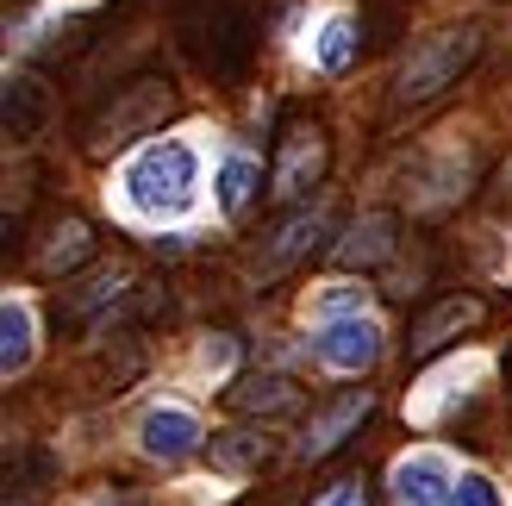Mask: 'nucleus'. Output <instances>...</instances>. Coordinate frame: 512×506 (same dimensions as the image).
<instances>
[{
	"mask_svg": "<svg viewBox=\"0 0 512 506\" xmlns=\"http://www.w3.org/2000/svg\"><path fill=\"white\" fill-rule=\"evenodd\" d=\"M419 182V207H444V200H456L469 188V157H444V163H419L413 169Z\"/></svg>",
	"mask_w": 512,
	"mask_h": 506,
	"instance_id": "20",
	"label": "nucleus"
},
{
	"mask_svg": "<svg viewBox=\"0 0 512 506\" xmlns=\"http://www.w3.org/2000/svg\"><path fill=\"white\" fill-rule=\"evenodd\" d=\"M50 119V88L38 75H7V138L13 144H32Z\"/></svg>",
	"mask_w": 512,
	"mask_h": 506,
	"instance_id": "12",
	"label": "nucleus"
},
{
	"mask_svg": "<svg viewBox=\"0 0 512 506\" xmlns=\"http://www.w3.org/2000/svg\"><path fill=\"white\" fill-rule=\"evenodd\" d=\"M325 175V132L319 125H288L281 132V157H275V175H269V194L275 200H300L313 194Z\"/></svg>",
	"mask_w": 512,
	"mask_h": 506,
	"instance_id": "6",
	"label": "nucleus"
},
{
	"mask_svg": "<svg viewBox=\"0 0 512 506\" xmlns=\"http://www.w3.org/2000/svg\"><path fill=\"white\" fill-rule=\"evenodd\" d=\"M113 506H125V500H113Z\"/></svg>",
	"mask_w": 512,
	"mask_h": 506,
	"instance_id": "26",
	"label": "nucleus"
},
{
	"mask_svg": "<svg viewBox=\"0 0 512 506\" xmlns=\"http://www.w3.org/2000/svg\"><path fill=\"white\" fill-rule=\"evenodd\" d=\"M456 482H463V475L450 469V457H438V450H413V457L394 463V506H450Z\"/></svg>",
	"mask_w": 512,
	"mask_h": 506,
	"instance_id": "7",
	"label": "nucleus"
},
{
	"mask_svg": "<svg viewBox=\"0 0 512 506\" xmlns=\"http://www.w3.org/2000/svg\"><path fill=\"white\" fill-rule=\"evenodd\" d=\"M369 407H375V400H369V388L338 394L331 407H319V413H313V425H306V438H300V463H319V457H331V450H338V444L356 432V425L369 419Z\"/></svg>",
	"mask_w": 512,
	"mask_h": 506,
	"instance_id": "8",
	"label": "nucleus"
},
{
	"mask_svg": "<svg viewBox=\"0 0 512 506\" xmlns=\"http://www.w3.org/2000/svg\"><path fill=\"white\" fill-rule=\"evenodd\" d=\"M256 194H263V169H256L250 157H225V163H219V188H213L219 213H225V219H244Z\"/></svg>",
	"mask_w": 512,
	"mask_h": 506,
	"instance_id": "18",
	"label": "nucleus"
},
{
	"mask_svg": "<svg viewBox=\"0 0 512 506\" xmlns=\"http://www.w3.org/2000/svg\"><path fill=\"white\" fill-rule=\"evenodd\" d=\"M88 257H94V232L82 219H57L50 238H44V250H38V269L44 275H69V269H82Z\"/></svg>",
	"mask_w": 512,
	"mask_h": 506,
	"instance_id": "14",
	"label": "nucleus"
},
{
	"mask_svg": "<svg viewBox=\"0 0 512 506\" xmlns=\"http://www.w3.org/2000/svg\"><path fill=\"white\" fill-rule=\"evenodd\" d=\"M200 419L188 413V407H157V413H144V425H138V444H144V457H157V463H182V457H194L200 450Z\"/></svg>",
	"mask_w": 512,
	"mask_h": 506,
	"instance_id": "10",
	"label": "nucleus"
},
{
	"mask_svg": "<svg viewBox=\"0 0 512 506\" xmlns=\"http://www.w3.org/2000/svg\"><path fill=\"white\" fill-rule=\"evenodd\" d=\"M182 107L175 100V88H169V75H132V82H119L113 88V100L94 113V125H88V144H132V138H144V132H157V125Z\"/></svg>",
	"mask_w": 512,
	"mask_h": 506,
	"instance_id": "3",
	"label": "nucleus"
},
{
	"mask_svg": "<svg viewBox=\"0 0 512 506\" xmlns=\"http://www.w3.org/2000/svg\"><path fill=\"white\" fill-rule=\"evenodd\" d=\"M313 350H319V363H325V369H338V375H363V369L381 363V325H375L369 313L325 319V325H319V338H313Z\"/></svg>",
	"mask_w": 512,
	"mask_h": 506,
	"instance_id": "5",
	"label": "nucleus"
},
{
	"mask_svg": "<svg viewBox=\"0 0 512 506\" xmlns=\"http://www.w3.org/2000/svg\"><path fill=\"white\" fill-rule=\"evenodd\" d=\"M356 50H363V38H356V19H350V13H331V19L319 25V38H313V63H319L325 75H344V69L356 63Z\"/></svg>",
	"mask_w": 512,
	"mask_h": 506,
	"instance_id": "19",
	"label": "nucleus"
},
{
	"mask_svg": "<svg viewBox=\"0 0 512 506\" xmlns=\"http://www.w3.org/2000/svg\"><path fill=\"white\" fill-rule=\"evenodd\" d=\"M450 506H506V494H500L494 475H463L456 494H450Z\"/></svg>",
	"mask_w": 512,
	"mask_h": 506,
	"instance_id": "22",
	"label": "nucleus"
},
{
	"mask_svg": "<svg viewBox=\"0 0 512 506\" xmlns=\"http://www.w3.org/2000/svg\"><path fill=\"white\" fill-rule=\"evenodd\" d=\"M175 38L213 82H244L256 50H263V25L244 0H188L175 19Z\"/></svg>",
	"mask_w": 512,
	"mask_h": 506,
	"instance_id": "1",
	"label": "nucleus"
},
{
	"mask_svg": "<svg viewBox=\"0 0 512 506\" xmlns=\"http://www.w3.org/2000/svg\"><path fill=\"white\" fill-rule=\"evenodd\" d=\"M225 400H232V413L263 419V413H288V407H300V388L288 382V375H250V382H238Z\"/></svg>",
	"mask_w": 512,
	"mask_h": 506,
	"instance_id": "17",
	"label": "nucleus"
},
{
	"mask_svg": "<svg viewBox=\"0 0 512 506\" xmlns=\"http://www.w3.org/2000/svg\"><path fill=\"white\" fill-rule=\"evenodd\" d=\"M475 50H481V38H475V25H444V32H431V38H419L413 50H406V63H400V82H394V94L413 107V100H438L456 75H463L469 63H475Z\"/></svg>",
	"mask_w": 512,
	"mask_h": 506,
	"instance_id": "4",
	"label": "nucleus"
},
{
	"mask_svg": "<svg viewBox=\"0 0 512 506\" xmlns=\"http://www.w3.org/2000/svg\"><path fill=\"white\" fill-rule=\"evenodd\" d=\"M394 232H400L394 213H363V219L344 232L338 263H344V269H375V263H388V257H394Z\"/></svg>",
	"mask_w": 512,
	"mask_h": 506,
	"instance_id": "11",
	"label": "nucleus"
},
{
	"mask_svg": "<svg viewBox=\"0 0 512 506\" xmlns=\"http://www.w3.org/2000/svg\"><path fill=\"white\" fill-rule=\"evenodd\" d=\"M506 188H512V163H506Z\"/></svg>",
	"mask_w": 512,
	"mask_h": 506,
	"instance_id": "25",
	"label": "nucleus"
},
{
	"mask_svg": "<svg viewBox=\"0 0 512 506\" xmlns=\"http://www.w3.org/2000/svg\"><path fill=\"white\" fill-rule=\"evenodd\" d=\"M325 232H331V213L325 207H300L294 219H281L275 232H269V244H263V275H281L288 263L313 257V250L325 244Z\"/></svg>",
	"mask_w": 512,
	"mask_h": 506,
	"instance_id": "9",
	"label": "nucleus"
},
{
	"mask_svg": "<svg viewBox=\"0 0 512 506\" xmlns=\"http://www.w3.org/2000/svg\"><path fill=\"white\" fill-rule=\"evenodd\" d=\"M119 194L138 219H182L200 200V157L188 138H157L144 144L119 175Z\"/></svg>",
	"mask_w": 512,
	"mask_h": 506,
	"instance_id": "2",
	"label": "nucleus"
},
{
	"mask_svg": "<svg viewBox=\"0 0 512 506\" xmlns=\"http://www.w3.org/2000/svg\"><path fill=\"white\" fill-rule=\"evenodd\" d=\"M32 344H38V325H32V307L25 300H7L0 307V375H25V363H32Z\"/></svg>",
	"mask_w": 512,
	"mask_h": 506,
	"instance_id": "15",
	"label": "nucleus"
},
{
	"mask_svg": "<svg viewBox=\"0 0 512 506\" xmlns=\"http://www.w3.org/2000/svg\"><path fill=\"white\" fill-rule=\"evenodd\" d=\"M319 506H363V494H356V482H344V488H331Z\"/></svg>",
	"mask_w": 512,
	"mask_h": 506,
	"instance_id": "24",
	"label": "nucleus"
},
{
	"mask_svg": "<svg viewBox=\"0 0 512 506\" xmlns=\"http://www.w3.org/2000/svg\"><path fill=\"white\" fill-rule=\"evenodd\" d=\"M269 457V438H256V432H225L213 438V463L219 469H256Z\"/></svg>",
	"mask_w": 512,
	"mask_h": 506,
	"instance_id": "21",
	"label": "nucleus"
},
{
	"mask_svg": "<svg viewBox=\"0 0 512 506\" xmlns=\"http://www.w3.org/2000/svg\"><path fill=\"white\" fill-rule=\"evenodd\" d=\"M475 319H481V300H463V294L444 300L438 313H425V319L413 325V357H431V350H444L450 338H463Z\"/></svg>",
	"mask_w": 512,
	"mask_h": 506,
	"instance_id": "13",
	"label": "nucleus"
},
{
	"mask_svg": "<svg viewBox=\"0 0 512 506\" xmlns=\"http://www.w3.org/2000/svg\"><path fill=\"white\" fill-rule=\"evenodd\" d=\"M200 363H207V369H225V363H232V344H225V338H213L207 350H200Z\"/></svg>",
	"mask_w": 512,
	"mask_h": 506,
	"instance_id": "23",
	"label": "nucleus"
},
{
	"mask_svg": "<svg viewBox=\"0 0 512 506\" xmlns=\"http://www.w3.org/2000/svg\"><path fill=\"white\" fill-rule=\"evenodd\" d=\"M119 294H125V269H94L88 282L63 288V300H57V319L69 313V325H82V319H94L100 307H113Z\"/></svg>",
	"mask_w": 512,
	"mask_h": 506,
	"instance_id": "16",
	"label": "nucleus"
}]
</instances>
